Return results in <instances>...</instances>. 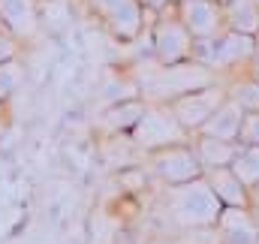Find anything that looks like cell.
<instances>
[{"label": "cell", "instance_id": "obj_1", "mask_svg": "<svg viewBox=\"0 0 259 244\" xmlns=\"http://www.w3.org/2000/svg\"><path fill=\"white\" fill-rule=\"evenodd\" d=\"M133 78L139 85V97L145 103L169 106L184 94H193L199 88H208L220 82L223 75L199 61H181V63H157L151 55L133 63Z\"/></svg>", "mask_w": 259, "mask_h": 244}, {"label": "cell", "instance_id": "obj_2", "mask_svg": "<svg viewBox=\"0 0 259 244\" xmlns=\"http://www.w3.org/2000/svg\"><path fill=\"white\" fill-rule=\"evenodd\" d=\"M220 211H223V202L217 199L214 187L205 175L163 190V217L175 232L217 226Z\"/></svg>", "mask_w": 259, "mask_h": 244}, {"label": "cell", "instance_id": "obj_3", "mask_svg": "<svg viewBox=\"0 0 259 244\" xmlns=\"http://www.w3.org/2000/svg\"><path fill=\"white\" fill-rule=\"evenodd\" d=\"M84 9L118 43H136L148 30V12L139 0H84Z\"/></svg>", "mask_w": 259, "mask_h": 244}, {"label": "cell", "instance_id": "obj_4", "mask_svg": "<svg viewBox=\"0 0 259 244\" xmlns=\"http://www.w3.org/2000/svg\"><path fill=\"white\" fill-rule=\"evenodd\" d=\"M130 139L133 145L139 148V154H151V151H160V148H169V145H181V142H190L193 136L181 127V121L172 115L169 106H157V103H148V112L142 115V121L130 130Z\"/></svg>", "mask_w": 259, "mask_h": 244}, {"label": "cell", "instance_id": "obj_5", "mask_svg": "<svg viewBox=\"0 0 259 244\" xmlns=\"http://www.w3.org/2000/svg\"><path fill=\"white\" fill-rule=\"evenodd\" d=\"M178 3V0H175ZM148 39H151V58L157 63H181L193 61V33L184 27L178 18L175 6L157 15L154 24H148Z\"/></svg>", "mask_w": 259, "mask_h": 244}, {"label": "cell", "instance_id": "obj_6", "mask_svg": "<svg viewBox=\"0 0 259 244\" xmlns=\"http://www.w3.org/2000/svg\"><path fill=\"white\" fill-rule=\"evenodd\" d=\"M145 169L151 172V178L163 184V187H175V184H187L193 178H202L205 169L199 163L193 151V139L190 142H181V145H169V148H160V151H151L142 157Z\"/></svg>", "mask_w": 259, "mask_h": 244}, {"label": "cell", "instance_id": "obj_7", "mask_svg": "<svg viewBox=\"0 0 259 244\" xmlns=\"http://www.w3.org/2000/svg\"><path fill=\"white\" fill-rule=\"evenodd\" d=\"M226 97H229V85H226V78H220V82H214V85H208V88H199L193 94L178 97L175 103H169V109H172V115L181 121V127H184L190 136H196V133L202 130V124L220 109V103H223Z\"/></svg>", "mask_w": 259, "mask_h": 244}, {"label": "cell", "instance_id": "obj_8", "mask_svg": "<svg viewBox=\"0 0 259 244\" xmlns=\"http://www.w3.org/2000/svg\"><path fill=\"white\" fill-rule=\"evenodd\" d=\"M0 27L21 46H30L42 33V0H0Z\"/></svg>", "mask_w": 259, "mask_h": 244}, {"label": "cell", "instance_id": "obj_9", "mask_svg": "<svg viewBox=\"0 0 259 244\" xmlns=\"http://www.w3.org/2000/svg\"><path fill=\"white\" fill-rule=\"evenodd\" d=\"M175 12L193 39H214L226 30V12L220 0H178Z\"/></svg>", "mask_w": 259, "mask_h": 244}, {"label": "cell", "instance_id": "obj_10", "mask_svg": "<svg viewBox=\"0 0 259 244\" xmlns=\"http://www.w3.org/2000/svg\"><path fill=\"white\" fill-rule=\"evenodd\" d=\"M259 55V36L241 33V30H223L214 39V69H238L247 66Z\"/></svg>", "mask_w": 259, "mask_h": 244}, {"label": "cell", "instance_id": "obj_11", "mask_svg": "<svg viewBox=\"0 0 259 244\" xmlns=\"http://www.w3.org/2000/svg\"><path fill=\"white\" fill-rule=\"evenodd\" d=\"M217 229H220L223 244H259V220L253 208L223 205Z\"/></svg>", "mask_w": 259, "mask_h": 244}, {"label": "cell", "instance_id": "obj_12", "mask_svg": "<svg viewBox=\"0 0 259 244\" xmlns=\"http://www.w3.org/2000/svg\"><path fill=\"white\" fill-rule=\"evenodd\" d=\"M148 112V103L142 97H133V100H121V103H112L100 112L97 118V130L103 136H127L136 124L142 121V115Z\"/></svg>", "mask_w": 259, "mask_h": 244}, {"label": "cell", "instance_id": "obj_13", "mask_svg": "<svg viewBox=\"0 0 259 244\" xmlns=\"http://www.w3.org/2000/svg\"><path fill=\"white\" fill-rule=\"evenodd\" d=\"M193 151L202 163L205 172L211 169H223V166H232V160L238 157L241 151V142H226V139H214V136H205V133H196L193 136Z\"/></svg>", "mask_w": 259, "mask_h": 244}, {"label": "cell", "instance_id": "obj_14", "mask_svg": "<svg viewBox=\"0 0 259 244\" xmlns=\"http://www.w3.org/2000/svg\"><path fill=\"white\" fill-rule=\"evenodd\" d=\"M241 121H244V109H241L232 97H226V100L220 103V109H217V112H214L205 124H202V130H199V133L214 136V139H226V142H238Z\"/></svg>", "mask_w": 259, "mask_h": 244}, {"label": "cell", "instance_id": "obj_15", "mask_svg": "<svg viewBox=\"0 0 259 244\" xmlns=\"http://www.w3.org/2000/svg\"><path fill=\"white\" fill-rule=\"evenodd\" d=\"M205 178L211 181L214 193H217V199H220L223 205L250 208V187L241 181L235 172H232V166H223V169H211V172H205Z\"/></svg>", "mask_w": 259, "mask_h": 244}, {"label": "cell", "instance_id": "obj_16", "mask_svg": "<svg viewBox=\"0 0 259 244\" xmlns=\"http://www.w3.org/2000/svg\"><path fill=\"white\" fill-rule=\"evenodd\" d=\"M229 85V97L244 109V112H259V78L253 75H241V78H232L226 82Z\"/></svg>", "mask_w": 259, "mask_h": 244}, {"label": "cell", "instance_id": "obj_17", "mask_svg": "<svg viewBox=\"0 0 259 244\" xmlns=\"http://www.w3.org/2000/svg\"><path fill=\"white\" fill-rule=\"evenodd\" d=\"M24 75H27V69H24V63L18 61V58L0 63V106H6V103L21 91Z\"/></svg>", "mask_w": 259, "mask_h": 244}, {"label": "cell", "instance_id": "obj_18", "mask_svg": "<svg viewBox=\"0 0 259 244\" xmlns=\"http://www.w3.org/2000/svg\"><path fill=\"white\" fill-rule=\"evenodd\" d=\"M232 172L247 184L250 190L259 187V145H241L238 157L232 160Z\"/></svg>", "mask_w": 259, "mask_h": 244}, {"label": "cell", "instance_id": "obj_19", "mask_svg": "<svg viewBox=\"0 0 259 244\" xmlns=\"http://www.w3.org/2000/svg\"><path fill=\"white\" fill-rule=\"evenodd\" d=\"M238 142L241 145H259V112H244Z\"/></svg>", "mask_w": 259, "mask_h": 244}, {"label": "cell", "instance_id": "obj_20", "mask_svg": "<svg viewBox=\"0 0 259 244\" xmlns=\"http://www.w3.org/2000/svg\"><path fill=\"white\" fill-rule=\"evenodd\" d=\"M18 52H21V43H18L15 36H9V33L0 27V63L18 58Z\"/></svg>", "mask_w": 259, "mask_h": 244}, {"label": "cell", "instance_id": "obj_21", "mask_svg": "<svg viewBox=\"0 0 259 244\" xmlns=\"http://www.w3.org/2000/svg\"><path fill=\"white\" fill-rule=\"evenodd\" d=\"M139 3H142V9L148 12V18H151V15H163L166 9L175 6V0H139Z\"/></svg>", "mask_w": 259, "mask_h": 244}, {"label": "cell", "instance_id": "obj_22", "mask_svg": "<svg viewBox=\"0 0 259 244\" xmlns=\"http://www.w3.org/2000/svg\"><path fill=\"white\" fill-rule=\"evenodd\" d=\"M148 244H178V241H172V238H163V235H157V238H151Z\"/></svg>", "mask_w": 259, "mask_h": 244}, {"label": "cell", "instance_id": "obj_23", "mask_svg": "<svg viewBox=\"0 0 259 244\" xmlns=\"http://www.w3.org/2000/svg\"><path fill=\"white\" fill-rule=\"evenodd\" d=\"M0 136H3V124H0Z\"/></svg>", "mask_w": 259, "mask_h": 244}, {"label": "cell", "instance_id": "obj_24", "mask_svg": "<svg viewBox=\"0 0 259 244\" xmlns=\"http://www.w3.org/2000/svg\"><path fill=\"white\" fill-rule=\"evenodd\" d=\"M256 78H259V72H256Z\"/></svg>", "mask_w": 259, "mask_h": 244}, {"label": "cell", "instance_id": "obj_25", "mask_svg": "<svg viewBox=\"0 0 259 244\" xmlns=\"http://www.w3.org/2000/svg\"><path fill=\"white\" fill-rule=\"evenodd\" d=\"M256 3H259V0H256Z\"/></svg>", "mask_w": 259, "mask_h": 244}]
</instances>
